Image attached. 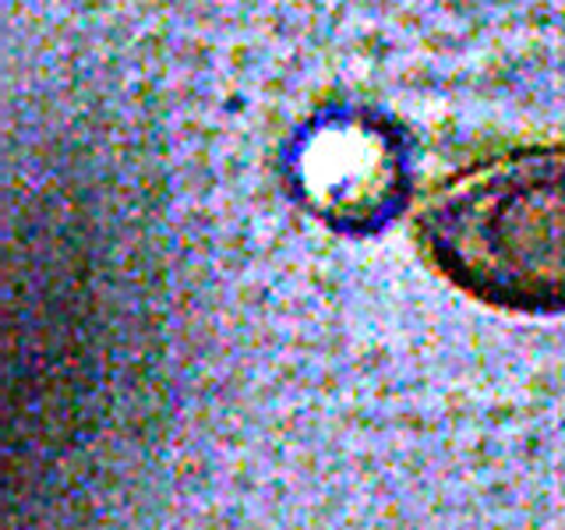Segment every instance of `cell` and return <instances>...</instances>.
Returning <instances> with one entry per match:
<instances>
[{"mask_svg": "<svg viewBox=\"0 0 565 530\" xmlns=\"http://www.w3.org/2000/svg\"><path fill=\"white\" fill-rule=\"evenodd\" d=\"M417 226L435 269L481 305L565 315V146L516 149L449 177Z\"/></svg>", "mask_w": 565, "mask_h": 530, "instance_id": "6da1fadb", "label": "cell"}]
</instances>
